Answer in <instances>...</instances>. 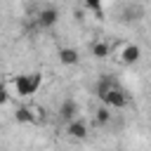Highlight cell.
Segmentation results:
<instances>
[{
  "instance_id": "1",
  "label": "cell",
  "mask_w": 151,
  "mask_h": 151,
  "mask_svg": "<svg viewBox=\"0 0 151 151\" xmlns=\"http://www.w3.org/2000/svg\"><path fill=\"white\" fill-rule=\"evenodd\" d=\"M97 97H99V101L101 104H106L109 109H113V111H118V109H125L127 104H130V97H127V92L113 80V78H101L99 83H97Z\"/></svg>"
},
{
  "instance_id": "2",
  "label": "cell",
  "mask_w": 151,
  "mask_h": 151,
  "mask_svg": "<svg viewBox=\"0 0 151 151\" xmlns=\"http://www.w3.org/2000/svg\"><path fill=\"white\" fill-rule=\"evenodd\" d=\"M111 52H113V57H116L120 64H125V66H132V64H137V61L142 59V50H139V45H134V42H118L116 47H111Z\"/></svg>"
},
{
  "instance_id": "3",
  "label": "cell",
  "mask_w": 151,
  "mask_h": 151,
  "mask_svg": "<svg viewBox=\"0 0 151 151\" xmlns=\"http://www.w3.org/2000/svg\"><path fill=\"white\" fill-rule=\"evenodd\" d=\"M57 21H59V9L57 7H42L35 14V24L40 28H52V26H57Z\"/></svg>"
},
{
  "instance_id": "4",
  "label": "cell",
  "mask_w": 151,
  "mask_h": 151,
  "mask_svg": "<svg viewBox=\"0 0 151 151\" xmlns=\"http://www.w3.org/2000/svg\"><path fill=\"white\" fill-rule=\"evenodd\" d=\"M64 132H66V137H68V139H78V142H80V139H85V137L90 134V132H87V125H85L78 116H76V118H71V120H66V130H64Z\"/></svg>"
},
{
  "instance_id": "5",
  "label": "cell",
  "mask_w": 151,
  "mask_h": 151,
  "mask_svg": "<svg viewBox=\"0 0 151 151\" xmlns=\"http://www.w3.org/2000/svg\"><path fill=\"white\" fill-rule=\"evenodd\" d=\"M57 113H59V118H61L64 123L71 120V118H76V116H78V101H76V99H64Z\"/></svg>"
},
{
  "instance_id": "6",
  "label": "cell",
  "mask_w": 151,
  "mask_h": 151,
  "mask_svg": "<svg viewBox=\"0 0 151 151\" xmlns=\"http://www.w3.org/2000/svg\"><path fill=\"white\" fill-rule=\"evenodd\" d=\"M57 57H59V61H61L64 66H78V61H80V54H78V50H73V47H61V50L57 52Z\"/></svg>"
},
{
  "instance_id": "7",
  "label": "cell",
  "mask_w": 151,
  "mask_h": 151,
  "mask_svg": "<svg viewBox=\"0 0 151 151\" xmlns=\"http://www.w3.org/2000/svg\"><path fill=\"white\" fill-rule=\"evenodd\" d=\"M90 52H92V57H97V59H106V57L111 54V42H109V40H94L92 47H90Z\"/></svg>"
},
{
  "instance_id": "8",
  "label": "cell",
  "mask_w": 151,
  "mask_h": 151,
  "mask_svg": "<svg viewBox=\"0 0 151 151\" xmlns=\"http://www.w3.org/2000/svg\"><path fill=\"white\" fill-rule=\"evenodd\" d=\"M113 120V109H109L106 104H101L97 111H94V123L97 125H109Z\"/></svg>"
},
{
  "instance_id": "9",
  "label": "cell",
  "mask_w": 151,
  "mask_h": 151,
  "mask_svg": "<svg viewBox=\"0 0 151 151\" xmlns=\"http://www.w3.org/2000/svg\"><path fill=\"white\" fill-rule=\"evenodd\" d=\"M28 111H31V125H42L45 123L47 113H45V109L40 104H28Z\"/></svg>"
},
{
  "instance_id": "10",
  "label": "cell",
  "mask_w": 151,
  "mask_h": 151,
  "mask_svg": "<svg viewBox=\"0 0 151 151\" xmlns=\"http://www.w3.org/2000/svg\"><path fill=\"white\" fill-rule=\"evenodd\" d=\"M14 120H17V123H24V125H31V111H28V104L17 106V111H14Z\"/></svg>"
},
{
  "instance_id": "11",
  "label": "cell",
  "mask_w": 151,
  "mask_h": 151,
  "mask_svg": "<svg viewBox=\"0 0 151 151\" xmlns=\"http://www.w3.org/2000/svg\"><path fill=\"white\" fill-rule=\"evenodd\" d=\"M9 97H12V94H9V90H7V87H0V106H2V104H7V101H9Z\"/></svg>"
},
{
  "instance_id": "12",
  "label": "cell",
  "mask_w": 151,
  "mask_h": 151,
  "mask_svg": "<svg viewBox=\"0 0 151 151\" xmlns=\"http://www.w3.org/2000/svg\"><path fill=\"white\" fill-rule=\"evenodd\" d=\"M85 5H87V7H92V9H99L101 0H85Z\"/></svg>"
}]
</instances>
